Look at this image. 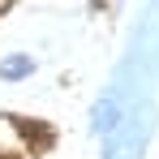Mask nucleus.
Masks as SVG:
<instances>
[{"label":"nucleus","mask_w":159,"mask_h":159,"mask_svg":"<svg viewBox=\"0 0 159 159\" xmlns=\"http://www.w3.org/2000/svg\"><path fill=\"white\" fill-rule=\"evenodd\" d=\"M116 125H120V90H107L103 99L95 103V120H90V129L103 133V138H112Z\"/></svg>","instance_id":"f257e3e1"},{"label":"nucleus","mask_w":159,"mask_h":159,"mask_svg":"<svg viewBox=\"0 0 159 159\" xmlns=\"http://www.w3.org/2000/svg\"><path fill=\"white\" fill-rule=\"evenodd\" d=\"M30 69H34V60H30V56H9V60L0 65V73H4V78H26Z\"/></svg>","instance_id":"f03ea898"},{"label":"nucleus","mask_w":159,"mask_h":159,"mask_svg":"<svg viewBox=\"0 0 159 159\" xmlns=\"http://www.w3.org/2000/svg\"><path fill=\"white\" fill-rule=\"evenodd\" d=\"M0 4H9V0H0Z\"/></svg>","instance_id":"7ed1b4c3"}]
</instances>
